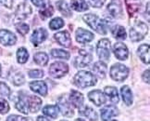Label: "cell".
Wrapping results in <instances>:
<instances>
[{
  "instance_id": "obj_8",
  "label": "cell",
  "mask_w": 150,
  "mask_h": 121,
  "mask_svg": "<svg viewBox=\"0 0 150 121\" xmlns=\"http://www.w3.org/2000/svg\"><path fill=\"white\" fill-rule=\"evenodd\" d=\"M113 52L116 56V58L120 61H125L128 59L129 56V50L127 49L126 45L123 43H115L113 46Z\"/></svg>"
},
{
  "instance_id": "obj_18",
  "label": "cell",
  "mask_w": 150,
  "mask_h": 121,
  "mask_svg": "<svg viewBox=\"0 0 150 121\" xmlns=\"http://www.w3.org/2000/svg\"><path fill=\"white\" fill-rule=\"evenodd\" d=\"M32 13V8L26 3H22L18 6V9L16 10V18L18 20L26 19L28 15Z\"/></svg>"
},
{
  "instance_id": "obj_32",
  "label": "cell",
  "mask_w": 150,
  "mask_h": 121,
  "mask_svg": "<svg viewBox=\"0 0 150 121\" xmlns=\"http://www.w3.org/2000/svg\"><path fill=\"white\" fill-rule=\"evenodd\" d=\"M51 55L57 59H64V60H69L70 59V53L68 51H65L63 49H54L51 50Z\"/></svg>"
},
{
  "instance_id": "obj_10",
  "label": "cell",
  "mask_w": 150,
  "mask_h": 121,
  "mask_svg": "<svg viewBox=\"0 0 150 121\" xmlns=\"http://www.w3.org/2000/svg\"><path fill=\"white\" fill-rule=\"evenodd\" d=\"M47 31L44 29V28H38V29L33 31L31 37V41L34 47H37L41 43H43L47 39Z\"/></svg>"
},
{
  "instance_id": "obj_50",
  "label": "cell",
  "mask_w": 150,
  "mask_h": 121,
  "mask_svg": "<svg viewBox=\"0 0 150 121\" xmlns=\"http://www.w3.org/2000/svg\"><path fill=\"white\" fill-rule=\"evenodd\" d=\"M0 74H1V65H0Z\"/></svg>"
},
{
  "instance_id": "obj_27",
  "label": "cell",
  "mask_w": 150,
  "mask_h": 121,
  "mask_svg": "<svg viewBox=\"0 0 150 121\" xmlns=\"http://www.w3.org/2000/svg\"><path fill=\"white\" fill-rule=\"evenodd\" d=\"M139 0H125L127 10L130 16H134L138 9H139V4H138Z\"/></svg>"
},
{
  "instance_id": "obj_42",
  "label": "cell",
  "mask_w": 150,
  "mask_h": 121,
  "mask_svg": "<svg viewBox=\"0 0 150 121\" xmlns=\"http://www.w3.org/2000/svg\"><path fill=\"white\" fill-rule=\"evenodd\" d=\"M106 0H89V3L94 8H101Z\"/></svg>"
},
{
  "instance_id": "obj_21",
  "label": "cell",
  "mask_w": 150,
  "mask_h": 121,
  "mask_svg": "<svg viewBox=\"0 0 150 121\" xmlns=\"http://www.w3.org/2000/svg\"><path fill=\"white\" fill-rule=\"evenodd\" d=\"M70 102L75 107L80 108L83 105V95L81 92L72 89L70 93Z\"/></svg>"
},
{
  "instance_id": "obj_15",
  "label": "cell",
  "mask_w": 150,
  "mask_h": 121,
  "mask_svg": "<svg viewBox=\"0 0 150 121\" xmlns=\"http://www.w3.org/2000/svg\"><path fill=\"white\" fill-rule=\"evenodd\" d=\"M76 40L80 44H86L88 42H91L94 39V34L89 31H86L83 28H79L76 31Z\"/></svg>"
},
{
  "instance_id": "obj_5",
  "label": "cell",
  "mask_w": 150,
  "mask_h": 121,
  "mask_svg": "<svg viewBox=\"0 0 150 121\" xmlns=\"http://www.w3.org/2000/svg\"><path fill=\"white\" fill-rule=\"evenodd\" d=\"M96 53L101 61H108L110 57V41L107 38L99 40L96 46Z\"/></svg>"
},
{
  "instance_id": "obj_19",
  "label": "cell",
  "mask_w": 150,
  "mask_h": 121,
  "mask_svg": "<svg viewBox=\"0 0 150 121\" xmlns=\"http://www.w3.org/2000/svg\"><path fill=\"white\" fill-rule=\"evenodd\" d=\"M138 56L144 63L149 64L150 62V49L148 44H143L138 48Z\"/></svg>"
},
{
  "instance_id": "obj_40",
  "label": "cell",
  "mask_w": 150,
  "mask_h": 121,
  "mask_svg": "<svg viewBox=\"0 0 150 121\" xmlns=\"http://www.w3.org/2000/svg\"><path fill=\"white\" fill-rule=\"evenodd\" d=\"M9 110V105L5 99L0 98V114H7Z\"/></svg>"
},
{
  "instance_id": "obj_24",
  "label": "cell",
  "mask_w": 150,
  "mask_h": 121,
  "mask_svg": "<svg viewBox=\"0 0 150 121\" xmlns=\"http://www.w3.org/2000/svg\"><path fill=\"white\" fill-rule=\"evenodd\" d=\"M120 94H122V100L125 102L126 105H132V93L131 89L128 86H123V87L120 89Z\"/></svg>"
},
{
  "instance_id": "obj_44",
  "label": "cell",
  "mask_w": 150,
  "mask_h": 121,
  "mask_svg": "<svg viewBox=\"0 0 150 121\" xmlns=\"http://www.w3.org/2000/svg\"><path fill=\"white\" fill-rule=\"evenodd\" d=\"M0 2L3 6H5L6 8L8 9H11L12 8V5H13V0H0Z\"/></svg>"
},
{
  "instance_id": "obj_11",
  "label": "cell",
  "mask_w": 150,
  "mask_h": 121,
  "mask_svg": "<svg viewBox=\"0 0 150 121\" xmlns=\"http://www.w3.org/2000/svg\"><path fill=\"white\" fill-rule=\"evenodd\" d=\"M16 36L8 30H0V43L5 46H12L16 43Z\"/></svg>"
},
{
  "instance_id": "obj_47",
  "label": "cell",
  "mask_w": 150,
  "mask_h": 121,
  "mask_svg": "<svg viewBox=\"0 0 150 121\" xmlns=\"http://www.w3.org/2000/svg\"><path fill=\"white\" fill-rule=\"evenodd\" d=\"M37 121H50L49 119H47V117H42V116H39L37 117Z\"/></svg>"
},
{
  "instance_id": "obj_30",
  "label": "cell",
  "mask_w": 150,
  "mask_h": 121,
  "mask_svg": "<svg viewBox=\"0 0 150 121\" xmlns=\"http://www.w3.org/2000/svg\"><path fill=\"white\" fill-rule=\"evenodd\" d=\"M112 32V34L115 38L117 39H122L124 40L126 38V31L124 29V27L120 26V25H116L113 27V29L111 30Z\"/></svg>"
},
{
  "instance_id": "obj_13",
  "label": "cell",
  "mask_w": 150,
  "mask_h": 121,
  "mask_svg": "<svg viewBox=\"0 0 150 121\" xmlns=\"http://www.w3.org/2000/svg\"><path fill=\"white\" fill-rule=\"evenodd\" d=\"M89 99L92 102H94V105H96V106H101L103 105H105L107 99L104 93L101 90L96 89L93 91H90L88 94Z\"/></svg>"
},
{
  "instance_id": "obj_33",
  "label": "cell",
  "mask_w": 150,
  "mask_h": 121,
  "mask_svg": "<svg viewBox=\"0 0 150 121\" xmlns=\"http://www.w3.org/2000/svg\"><path fill=\"white\" fill-rule=\"evenodd\" d=\"M16 108L18 109L20 112H21L22 114L27 115L29 113V105H28V100L27 102L22 99V98H19L18 102H16Z\"/></svg>"
},
{
  "instance_id": "obj_37",
  "label": "cell",
  "mask_w": 150,
  "mask_h": 121,
  "mask_svg": "<svg viewBox=\"0 0 150 121\" xmlns=\"http://www.w3.org/2000/svg\"><path fill=\"white\" fill-rule=\"evenodd\" d=\"M0 95H2L4 97L10 96V89L8 88V86L4 82H0Z\"/></svg>"
},
{
  "instance_id": "obj_36",
  "label": "cell",
  "mask_w": 150,
  "mask_h": 121,
  "mask_svg": "<svg viewBox=\"0 0 150 121\" xmlns=\"http://www.w3.org/2000/svg\"><path fill=\"white\" fill-rule=\"evenodd\" d=\"M39 13H40V15H41V17L43 19L48 18V17H51L52 15H53L54 9H53L52 6L48 5V6H47V7H45L42 10H40Z\"/></svg>"
},
{
  "instance_id": "obj_45",
  "label": "cell",
  "mask_w": 150,
  "mask_h": 121,
  "mask_svg": "<svg viewBox=\"0 0 150 121\" xmlns=\"http://www.w3.org/2000/svg\"><path fill=\"white\" fill-rule=\"evenodd\" d=\"M142 77H143L144 82H146V83L149 84V70H146V71L144 72Z\"/></svg>"
},
{
  "instance_id": "obj_26",
  "label": "cell",
  "mask_w": 150,
  "mask_h": 121,
  "mask_svg": "<svg viewBox=\"0 0 150 121\" xmlns=\"http://www.w3.org/2000/svg\"><path fill=\"white\" fill-rule=\"evenodd\" d=\"M43 113L51 118H57L59 116V106L57 105H47L43 108Z\"/></svg>"
},
{
  "instance_id": "obj_28",
  "label": "cell",
  "mask_w": 150,
  "mask_h": 121,
  "mask_svg": "<svg viewBox=\"0 0 150 121\" xmlns=\"http://www.w3.org/2000/svg\"><path fill=\"white\" fill-rule=\"evenodd\" d=\"M71 7L74 10L79 11V12H82V11L88 9V6L84 0H71Z\"/></svg>"
},
{
  "instance_id": "obj_16",
  "label": "cell",
  "mask_w": 150,
  "mask_h": 121,
  "mask_svg": "<svg viewBox=\"0 0 150 121\" xmlns=\"http://www.w3.org/2000/svg\"><path fill=\"white\" fill-rule=\"evenodd\" d=\"M119 115V110L114 105H107L101 109V118L103 121H108L110 118L116 117Z\"/></svg>"
},
{
  "instance_id": "obj_49",
  "label": "cell",
  "mask_w": 150,
  "mask_h": 121,
  "mask_svg": "<svg viewBox=\"0 0 150 121\" xmlns=\"http://www.w3.org/2000/svg\"><path fill=\"white\" fill-rule=\"evenodd\" d=\"M75 121H85L84 119H82V118H77Z\"/></svg>"
},
{
  "instance_id": "obj_31",
  "label": "cell",
  "mask_w": 150,
  "mask_h": 121,
  "mask_svg": "<svg viewBox=\"0 0 150 121\" xmlns=\"http://www.w3.org/2000/svg\"><path fill=\"white\" fill-rule=\"evenodd\" d=\"M57 7L60 12L63 15H65L66 17H70L71 15V10L70 7H69V5L64 1V0H59V1H57Z\"/></svg>"
},
{
  "instance_id": "obj_14",
  "label": "cell",
  "mask_w": 150,
  "mask_h": 121,
  "mask_svg": "<svg viewBox=\"0 0 150 121\" xmlns=\"http://www.w3.org/2000/svg\"><path fill=\"white\" fill-rule=\"evenodd\" d=\"M55 39L57 40V42L59 45L63 46L65 48H70L71 45V34L68 31H61L57 33L54 36Z\"/></svg>"
},
{
  "instance_id": "obj_34",
  "label": "cell",
  "mask_w": 150,
  "mask_h": 121,
  "mask_svg": "<svg viewBox=\"0 0 150 121\" xmlns=\"http://www.w3.org/2000/svg\"><path fill=\"white\" fill-rule=\"evenodd\" d=\"M29 53L25 48H20L17 50V60L20 63H25L28 61Z\"/></svg>"
},
{
  "instance_id": "obj_35",
  "label": "cell",
  "mask_w": 150,
  "mask_h": 121,
  "mask_svg": "<svg viewBox=\"0 0 150 121\" xmlns=\"http://www.w3.org/2000/svg\"><path fill=\"white\" fill-rule=\"evenodd\" d=\"M63 26H64V21H63L61 18H55L49 24V27L51 30H57Z\"/></svg>"
},
{
  "instance_id": "obj_3",
  "label": "cell",
  "mask_w": 150,
  "mask_h": 121,
  "mask_svg": "<svg viewBox=\"0 0 150 121\" xmlns=\"http://www.w3.org/2000/svg\"><path fill=\"white\" fill-rule=\"evenodd\" d=\"M147 32H148V27L145 22L137 21L131 27L130 38L134 42L141 41L147 34Z\"/></svg>"
},
{
  "instance_id": "obj_12",
  "label": "cell",
  "mask_w": 150,
  "mask_h": 121,
  "mask_svg": "<svg viewBox=\"0 0 150 121\" xmlns=\"http://www.w3.org/2000/svg\"><path fill=\"white\" fill-rule=\"evenodd\" d=\"M108 10L109 11L110 15L114 18H120L122 16V7L120 0H112V1L108 5Z\"/></svg>"
},
{
  "instance_id": "obj_29",
  "label": "cell",
  "mask_w": 150,
  "mask_h": 121,
  "mask_svg": "<svg viewBox=\"0 0 150 121\" xmlns=\"http://www.w3.org/2000/svg\"><path fill=\"white\" fill-rule=\"evenodd\" d=\"M33 60L38 65L45 66V65H47L48 62V56L45 52H37L34 54Z\"/></svg>"
},
{
  "instance_id": "obj_2",
  "label": "cell",
  "mask_w": 150,
  "mask_h": 121,
  "mask_svg": "<svg viewBox=\"0 0 150 121\" xmlns=\"http://www.w3.org/2000/svg\"><path fill=\"white\" fill-rule=\"evenodd\" d=\"M83 19L96 32H97L100 34H107V25L105 24V21L101 20L98 16H96L95 14H86L83 15Z\"/></svg>"
},
{
  "instance_id": "obj_46",
  "label": "cell",
  "mask_w": 150,
  "mask_h": 121,
  "mask_svg": "<svg viewBox=\"0 0 150 121\" xmlns=\"http://www.w3.org/2000/svg\"><path fill=\"white\" fill-rule=\"evenodd\" d=\"M21 117L19 116H16V115H12V116H9L7 118V121H20Z\"/></svg>"
},
{
  "instance_id": "obj_41",
  "label": "cell",
  "mask_w": 150,
  "mask_h": 121,
  "mask_svg": "<svg viewBox=\"0 0 150 121\" xmlns=\"http://www.w3.org/2000/svg\"><path fill=\"white\" fill-rule=\"evenodd\" d=\"M29 77H32V78H41L44 77V71L42 70H30L29 71Z\"/></svg>"
},
{
  "instance_id": "obj_9",
  "label": "cell",
  "mask_w": 150,
  "mask_h": 121,
  "mask_svg": "<svg viewBox=\"0 0 150 121\" xmlns=\"http://www.w3.org/2000/svg\"><path fill=\"white\" fill-rule=\"evenodd\" d=\"M59 108L60 109V111L64 117H73L74 112H73V108L71 107V103L65 97H60L59 99Z\"/></svg>"
},
{
  "instance_id": "obj_23",
  "label": "cell",
  "mask_w": 150,
  "mask_h": 121,
  "mask_svg": "<svg viewBox=\"0 0 150 121\" xmlns=\"http://www.w3.org/2000/svg\"><path fill=\"white\" fill-rule=\"evenodd\" d=\"M92 70H93V72L99 78H105L108 69H107L106 63H104L102 62H97L95 63L94 66L92 67Z\"/></svg>"
},
{
  "instance_id": "obj_7",
  "label": "cell",
  "mask_w": 150,
  "mask_h": 121,
  "mask_svg": "<svg viewBox=\"0 0 150 121\" xmlns=\"http://www.w3.org/2000/svg\"><path fill=\"white\" fill-rule=\"evenodd\" d=\"M93 60V57L90 52H88L85 49H80L79 50V56L76 57L74 61V65L76 67H84L88 65Z\"/></svg>"
},
{
  "instance_id": "obj_1",
  "label": "cell",
  "mask_w": 150,
  "mask_h": 121,
  "mask_svg": "<svg viewBox=\"0 0 150 121\" xmlns=\"http://www.w3.org/2000/svg\"><path fill=\"white\" fill-rule=\"evenodd\" d=\"M73 82L78 88L85 89L95 86L96 84V77L88 71H80L75 74Z\"/></svg>"
},
{
  "instance_id": "obj_48",
  "label": "cell",
  "mask_w": 150,
  "mask_h": 121,
  "mask_svg": "<svg viewBox=\"0 0 150 121\" xmlns=\"http://www.w3.org/2000/svg\"><path fill=\"white\" fill-rule=\"evenodd\" d=\"M21 121H33V119L30 117H21Z\"/></svg>"
},
{
  "instance_id": "obj_4",
  "label": "cell",
  "mask_w": 150,
  "mask_h": 121,
  "mask_svg": "<svg viewBox=\"0 0 150 121\" xmlns=\"http://www.w3.org/2000/svg\"><path fill=\"white\" fill-rule=\"evenodd\" d=\"M129 68L122 63H116L110 68V77L113 80L122 82L129 76Z\"/></svg>"
},
{
  "instance_id": "obj_6",
  "label": "cell",
  "mask_w": 150,
  "mask_h": 121,
  "mask_svg": "<svg viewBox=\"0 0 150 121\" xmlns=\"http://www.w3.org/2000/svg\"><path fill=\"white\" fill-rule=\"evenodd\" d=\"M69 72V66L67 63L62 62H56L52 63L49 67V74L55 78H60L64 77Z\"/></svg>"
},
{
  "instance_id": "obj_38",
  "label": "cell",
  "mask_w": 150,
  "mask_h": 121,
  "mask_svg": "<svg viewBox=\"0 0 150 121\" xmlns=\"http://www.w3.org/2000/svg\"><path fill=\"white\" fill-rule=\"evenodd\" d=\"M16 29L21 34H22V36H25V34L29 32V29H30V28H29L28 24H24V22H21V24L16 25Z\"/></svg>"
},
{
  "instance_id": "obj_22",
  "label": "cell",
  "mask_w": 150,
  "mask_h": 121,
  "mask_svg": "<svg viewBox=\"0 0 150 121\" xmlns=\"http://www.w3.org/2000/svg\"><path fill=\"white\" fill-rule=\"evenodd\" d=\"M28 105H29V109L32 113H36L40 110L42 105V100L40 99L37 96H30L28 99Z\"/></svg>"
},
{
  "instance_id": "obj_51",
  "label": "cell",
  "mask_w": 150,
  "mask_h": 121,
  "mask_svg": "<svg viewBox=\"0 0 150 121\" xmlns=\"http://www.w3.org/2000/svg\"><path fill=\"white\" fill-rule=\"evenodd\" d=\"M109 121H117V120H109Z\"/></svg>"
},
{
  "instance_id": "obj_25",
  "label": "cell",
  "mask_w": 150,
  "mask_h": 121,
  "mask_svg": "<svg viewBox=\"0 0 150 121\" xmlns=\"http://www.w3.org/2000/svg\"><path fill=\"white\" fill-rule=\"evenodd\" d=\"M105 93L109 98V100H110L113 103H118L119 102V101H120L119 93H118V90H117L116 88L111 87V86H109V87H106L105 88Z\"/></svg>"
},
{
  "instance_id": "obj_20",
  "label": "cell",
  "mask_w": 150,
  "mask_h": 121,
  "mask_svg": "<svg viewBox=\"0 0 150 121\" xmlns=\"http://www.w3.org/2000/svg\"><path fill=\"white\" fill-rule=\"evenodd\" d=\"M79 113L91 121H96L98 118L97 113L90 106H81L79 108Z\"/></svg>"
},
{
  "instance_id": "obj_52",
  "label": "cell",
  "mask_w": 150,
  "mask_h": 121,
  "mask_svg": "<svg viewBox=\"0 0 150 121\" xmlns=\"http://www.w3.org/2000/svg\"><path fill=\"white\" fill-rule=\"evenodd\" d=\"M60 121H67V120H60Z\"/></svg>"
},
{
  "instance_id": "obj_43",
  "label": "cell",
  "mask_w": 150,
  "mask_h": 121,
  "mask_svg": "<svg viewBox=\"0 0 150 121\" xmlns=\"http://www.w3.org/2000/svg\"><path fill=\"white\" fill-rule=\"evenodd\" d=\"M31 1L33 2V4H34L36 6V7H39V8H45L47 7V0H31Z\"/></svg>"
},
{
  "instance_id": "obj_17",
  "label": "cell",
  "mask_w": 150,
  "mask_h": 121,
  "mask_svg": "<svg viewBox=\"0 0 150 121\" xmlns=\"http://www.w3.org/2000/svg\"><path fill=\"white\" fill-rule=\"evenodd\" d=\"M30 89L36 92V93L42 95V96H47V86L44 81H33L30 83Z\"/></svg>"
},
{
  "instance_id": "obj_39",
  "label": "cell",
  "mask_w": 150,
  "mask_h": 121,
  "mask_svg": "<svg viewBox=\"0 0 150 121\" xmlns=\"http://www.w3.org/2000/svg\"><path fill=\"white\" fill-rule=\"evenodd\" d=\"M12 82L16 86H21V85H22L24 83V77L21 73L20 74L19 73L15 74L13 76V77H12Z\"/></svg>"
}]
</instances>
